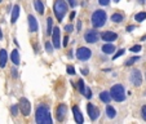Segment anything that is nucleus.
<instances>
[{
	"label": "nucleus",
	"mask_w": 146,
	"mask_h": 124,
	"mask_svg": "<svg viewBox=\"0 0 146 124\" xmlns=\"http://www.w3.org/2000/svg\"><path fill=\"white\" fill-rule=\"evenodd\" d=\"M19 16V5H14L13 7V11H12V18H11V22L14 23L17 21V18H18Z\"/></svg>",
	"instance_id": "19"
},
{
	"label": "nucleus",
	"mask_w": 146,
	"mask_h": 124,
	"mask_svg": "<svg viewBox=\"0 0 146 124\" xmlns=\"http://www.w3.org/2000/svg\"><path fill=\"white\" fill-rule=\"evenodd\" d=\"M129 80L133 86L140 87L141 84H142V75H141L140 70H133L129 75Z\"/></svg>",
	"instance_id": "5"
},
{
	"label": "nucleus",
	"mask_w": 146,
	"mask_h": 124,
	"mask_svg": "<svg viewBox=\"0 0 146 124\" xmlns=\"http://www.w3.org/2000/svg\"><path fill=\"white\" fill-rule=\"evenodd\" d=\"M138 60H140V57H137V56H136V57H132V58H129V60L125 62V65H127V66H131V65H133L136 61H138Z\"/></svg>",
	"instance_id": "26"
},
{
	"label": "nucleus",
	"mask_w": 146,
	"mask_h": 124,
	"mask_svg": "<svg viewBox=\"0 0 146 124\" xmlns=\"http://www.w3.org/2000/svg\"><path fill=\"white\" fill-rule=\"evenodd\" d=\"M110 93H111V97H113L115 101H118V102L124 101V98H125V93H124V87L120 86V84H116V86H114L113 88H111Z\"/></svg>",
	"instance_id": "4"
},
{
	"label": "nucleus",
	"mask_w": 146,
	"mask_h": 124,
	"mask_svg": "<svg viewBox=\"0 0 146 124\" xmlns=\"http://www.w3.org/2000/svg\"><path fill=\"white\" fill-rule=\"evenodd\" d=\"M29 29H30L31 32H36L38 31V22H36V18L33 14L29 16Z\"/></svg>",
	"instance_id": "12"
},
{
	"label": "nucleus",
	"mask_w": 146,
	"mask_h": 124,
	"mask_svg": "<svg viewBox=\"0 0 146 124\" xmlns=\"http://www.w3.org/2000/svg\"><path fill=\"white\" fill-rule=\"evenodd\" d=\"M102 39L105 41H114L118 39V35L113 31H105V32L102 34Z\"/></svg>",
	"instance_id": "14"
},
{
	"label": "nucleus",
	"mask_w": 146,
	"mask_h": 124,
	"mask_svg": "<svg viewBox=\"0 0 146 124\" xmlns=\"http://www.w3.org/2000/svg\"><path fill=\"white\" fill-rule=\"evenodd\" d=\"M0 3H1V0H0Z\"/></svg>",
	"instance_id": "46"
},
{
	"label": "nucleus",
	"mask_w": 146,
	"mask_h": 124,
	"mask_svg": "<svg viewBox=\"0 0 146 124\" xmlns=\"http://www.w3.org/2000/svg\"><path fill=\"white\" fill-rule=\"evenodd\" d=\"M84 96H86L87 98H91V97H92V92H91V89H89V88H86V93H84Z\"/></svg>",
	"instance_id": "31"
},
{
	"label": "nucleus",
	"mask_w": 146,
	"mask_h": 124,
	"mask_svg": "<svg viewBox=\"0 0 146 124\" xmlns=\"http://www.w3.org/2000/svg\"><path fill=\"white\" fill-rule=\"evenodd\" d=\"M135 19L136 21H138V22H142V21H145L146 19V12H141V13H137L135 16Z\"/></svg>",
	"instance_id": "23"
},
{
	"label": "nucleus",
	"mask_w": 146,
	"mask_h": 124,
	"mask_svg": "<svg viewBox=\"0 0 146 124\" xmlns=\"http://www.w3.org/2000/svg\"><path fill=\"white\" fill-rule=\"evenodd\" d=\"M102 52L106 53V54H113V53L115 52V45H113V44L102 45Z\"/></svg>",
	"instance_id": "16"
},
{
	"label": "nucleus",
	"mask_w": 146,
	"mask_h": 124,
	"mask_svg": "<svg viewBox=\"0 0 146 124\" xmlns=\"http://www.w3.org/2000/svg\"><path fill=\"white\" fill-rule=\"evenodd\" d=\"M66 113H67V107L65 103H61L58 105L57 110H56V118H57L58 121H64L65 118H66Z\"/></svg>",
	"instance_id": "8"
},
{
	"label": "nucleus",
	"mask_w": 146,
	"mask_h": 124,
	"mask_svg": "<svg viewBox=\"0 0 146 124\" xmlns=\"http://www.w3.org/2000/svg\"><path fill=\"white\" fill-rule=\"evenodd\" d=\"M52 41H53V45H54L56 48H60V47H61V43H60V29H58V27H54V29H53Z\"/></svg>",
	"instance_id": "11"
},
{
	"label": "nucleus",
	"mask_w": 146,
	"mask_h": 124,
	"mask_svg": "<svg viewBox=\"0 0 146 124\" xmlns=\"http://www.w3.org/2000/svg\"><path fill=\"white\" fill-rule=\"evenodd\" d=\"M135 29V26H128L127 27V31H131V30H133Z\"/></svg>",
	"instance_id": "42"
},
{
	"label": "nucleus",
	"mask_w": 146,
	"mask_h": 124,
	"mask_svg": "<svg viewBox=\"0 0 146 124\" xmlns=\"http://www.w3.org/2000/svg\"><path fill=\"white\" fill-rule=\"evenodd\" d=\"M65 30H66L67 32H71V31L74 30V27H72V25H66L65 26Z\"/></svg>",
	"instance_id": "34"
},
{
	"label": "nucleus",
	"mask_w": 146,
	"mask_h": 124,
	"mask_svg": "<svg viewBox=\"0 0 146 124\" xmlns=\"http://www.w3.org/2000/svg\"><path fill=\"white\" fill-rule=\"evenodd\" d=\"M35 120L38 124H52V116H50L49 109L45 105H40L36 109Z\"/></svg>",
	"instance_id": "1"
},
{
	"label": "nucleus",
	"mask_w": 146,
	"mask_h": 124,
	"mask_svg": "<svg viewBox=\"0 0 146 124\" xmlns=\"http://www.w3.org/2000/svg\"><path fill=\"white\" fill-rule=\"evenodd\" d=\"M106 114H108V116L110 119H114L116 116V110L113 106H108V107H106Z\"/></svg>",
	"instance_id": "21"
},
{
	"label": "nucleus",
	"mask_w": 146,
	"mask_h": 124,
	"mask_svg": "<svg viewBox=\"0 0 146 124\" xmlns=\"http://www.w3.org/2000/svg\"><path fill=\"white\" fill-rule=\"evenodd\" d=\"M7 61H8V54H7V50L5 49H0V67H1V69H3V67H5Z\"/></svg>",
	"instance_id": "15"
},
{
	"label": "nucleus",
	"mask_w": 146,
	"mask_h": 124,
	"mask_svg": "<svg viewBox=\"0 0 146 124\" xmlns=\"http://www.w3.org/2000/svg\"><path fill=\"white\" fill-rule=\"evenodd\" d=\"M66 13H67V4L65 3V0H56L54 14H56V17H57L58 21H62Z\"/></svg>",
	"instance_id": "3"
},
{
	"label": "nucleus",
	"mask_w": 146,
	"mask_h": 124,
	"mask_svg": "<svg viewBox=\"0 0 146 124\" xmlns=\"http://www.w3.org/2000/svg\"><path fill=\"white\" fill-rule=\"evenodd\" d=\"M106 19H108V16L105 11H96L92 16V25L93 27H102L106 23Z\"/></svg>",
	"instance_id": "2"
},
{
	"label": "nucleus",
	"mask_w": 146,
	"mask_h": 124,
	"mask_svg": "<svg viewBox=\"0 0 146 124\" xmlns=\"http://www.w3.org/2000/svg\"><path fill=\"white\" fill-rule=\"evenodd\" d=\"M111 21H113V22L119 23V22H121V21H123V16H121V14H119V13H114L113 16H111Z\"/></svg>",
	"instance_id": "22"
},
{
	"label": "nucleus",
	"mask_w": 146,
	"mask_h": 124,
	"mask_svg": "<svg viewBox=\"0 0 146 124\" xmlns=\"http://www.w3.org/2000/svg\"><path fill=\"white\" fill-rule=\"evenodd\" d=\"M34 5H35V9L39 14L44 13V5L41 3V0H34Z\"/></svg>",
	"instance_id": "20"
},
{
	"label": "nucleus",
	"mask_w": 146,
	"mask_h": 124,
	"mask_svg": "<svg viewBox=\"0 0 146 124\" xmlns=\"http://www.w3.org/2000/svg\"><path fill=\"white\" fill-rule=\"evenodd\" d=\"M131 50L132 52H138V50H141V45H135V47L131 48Z\"/></svg>",
	"instance_id": "35"
},
{
	"label": "nucleus",
	"mask_w": 146,
	"mask_h": 124,
	"mask_svg": "<svg viewBox=\"0 0 146 124\" xmlns=\"http://www.w3.org/2000/svg\"><path fill=\"white\" fill-rule=\"evenodd\" d=\"M3 38V32H1V30H0V39Z\"/></svg>",
	"instance_id": "44"
},
{
	"label": "nucleus",
	"mask_w": 146,
	"mask_h": 124,
	"mask_svg": "<svg viewBox=\"0 0 146 124\" xmlns=\"http://www.w3.org/2000/svg\"><path fill=\"white\" fill-rule=\"evenodd\" d=\"M74 17H75V12H72V13L70 14V19H71V21H72V19H74Z\"/></svg>",
	"instance_id": "40"
},
{
	"label": "nucleus",
	"mask_w": 146,
	"mask_h": 124,
	"mask_svg": "<svg viewBox=\"0 0 146 124\" xmlns=\"http://www.w3.org/2000/svg\"><path fill=\"white\" fill-rule=\"evenodd\" d=\"M12 75H13V78H17V70L16 69H12Z\"/></svg>",
	"instance_id": "39"
},
{
	"label": "nucleus",
	"mask_w": 146,
	"mask_h": 124,
	"mask_svg": "<svg viewBox=\"0 0 146 124\" xmlns=\"http://www.w3.org/2000/svg\"><path fill=\"white\" fill-rule=\"evenodd\" d=\"M69 3H70V5H71V7L76 5V1H75V0H69Z\"/></svg>",
	"instance_id": "38"
},
{
	"label": "nucleus",
	"mask_w": 146,
	"mask_h": 124,
	"mask_svg": "<svg viewBox=\"0 0 146 124\" xmlns=\"http://www.w3.org/2000/svg\"><path fill=\"white\" fill-rule=\"evenodd\" d=\"M114 1H115V3H118V1H120V0H114Z\"/></svg>",
	"instance_id": "45"
},
{
	"label": "nucleus",
	"mask_w": 146,
	"mask_h": 124,
	"mask_svg": "<svg viewBox=\"0 0 146 124\" xmlns=\"http://www.w3.org/2000/svg\"><path fill=\"white\" fill-rule=\"evenodd\" d=\"M111 98H113V97H111V93H109V92H101V93H100V99H101V101H104L105 102V103H109V102L111 101Z\"/></svg>",
	"instance_id": "17"
},
{
	"label": "nucleus",
	"mask_w": 146,
	"mask_h": 124,
	"mask_svg": "<svg viewBox=\"0 0 146 124\" xmlns=\"http://www.w3.org/2000/svg\"><path fill=\"white\" fill-rule=\"evenodd\" d=\"M67 43H69V38H67V36H65V38H64V43H62V45H64V47H66V45H67Z\"/></svg>",
	"instance_id": "36"
},
{
	"label": "nucleus",
	"mask_w": 146,
	"mask_h": 124,
	"mask_svg": "<svg viewBox=\"0 0 146 124\" xmlns=\"http://www.w3.org/2000/svg\"><path fill=\"white\" fill-rule=\"evenodd\" d=\"M98 3L101 4V5L106 7V5H109V3H110V0H98Z\"/></svg>",
	"instance_id": "33"
},
{
	"label": "nucleus",
	"mask_w": 146,
	"mask_h": 124,
	"mask_svg": "<svg viewBox=\"0 0 146 124\" xmlns=\"http://www.w3.org/2000/svg\"><path fill=\"white\" fill-rule=\"evenodd\" d=\"M78 87H79L80 93H82V94L86 93V84H84V80H83V79H80L79 82H78Z\"/></svg>",
	"instance_id": "24"
},
{
	"label": "nucleus",
	"mask_w": 146,
	"mask_h": 124,
	"mask_svg": "<svg viewBox=\"0 0 146 124\" xmlns=\"http://www.w3.org/2000/svg\"><path fill=\"white\" fill-rule=\"evenodd\" d=\"M72 113H74V118H75V121L79 124H82L84 121V118H83V114L80 113L79 107L78 106H72Z\"/></svg>",
	"instance_id": "13"
},
{
	"label": "nucleus",
	"mask_w": 146,
	"mask_h": 124,
	"mask_svg": "<svg viewBox=\"0 0 146 124\" xmlns=\"http://www.w3.org/2000/svg\"><path fill=\"white\" fill-rule=\"evenodd\" d=\"M82 72H83V74H84V75H87V74H88V70H87V69H84V70H83V69H82Z\"/></svg>",
	"instance_id": "41"
},
{
	"label": "nucleus",
	"mask_w": 146,
	"mask_h": 124,
	"mask_svg": "<svg viewBox=\"0 0 146 124\" xmlns=\"http://www.w3.org/2000/svg\"><path fill=\"white\" fill-rule=\"evenodd\" d=\"M138 3H140V4H143V3H145V0H138Z\"/></svg>",
	"instance_id": "43"
},
{
	"label": "nucleus",
	"mask_w": 146,
	"mask_h": 124,
	"mask_svg": "<svg viewBox=\"0 0 146 124\" xmlns=\"http://www.w3.org/2000/svg\"><path fill=\"white\" fill-rule=\"evenodd\" d=\"M11 60H12V62H13L14 65H19V64H21V62H19V53H18V50H17V49L12 50Z\"/></svg>",
	"instance_id": "18"
},
{
	"label": "nucleus",
	"mask_w": 146,
	"mask_h": 124,
	"mask_svg": "<svg viewBox=\"0 0 146 124\" xmlns=\"http://www.w3.org/2000/svg\"><path fill=\"white\" fill-rule=\"evenodd\" d=\"M91 54H92V52L86 47H82L76 50V57H78V60H80V61H87L91 57Z\"/></svg>",
	"instance_id": "7"
},
{
	"label": "nucleus",
	"mask_w": 146,
	"mask_h": 124,
	"mask_svg": "<svg viewBox=\"0 0 146 124\" xmlns=\"http://www.w3.org/2000/svg\"><path fill=\"white\" fill-rule=\"evenodd\" d=\"M19 109H21V113L23 114L25 116H27L31 111V103L29 102L27 98H21L19 99V103H18Z\"/></svg>",
	"instance_id": "6"
},
{
	"label": "nucleus",
	"mask_w": 146,
	"mask_h": 124,
	"mask_svg": "<svg viewBox=\"0 0 146 124\" xmlns=\"http://www.w3.org/2000/svg\"><path fill=\"white\" fill-rule=\"evenodd\" d=\"M47 25H48V29H47V35H52V17L47 19Z\"/></svg>",
	"instance_id": "25"
},
{
	"label": "nucleus",
	"mask_w": 146,
	"mask_h": 124,
	"mask_svg": "<svg viewBox=\"0 0 146 124\" xmlns=\"http://www.w3.org/2000/svg\"><path fill=\"white\" fill-rule=\"evenodd\" d=\"M11 110H12V114H13V115H17V114H18V106H17V105L12 106Z\"/></svg>",
	"instance_id": "29"
},
{
	"label": "nucleus",
	"mask_w": 146,
	"mask_h": 124,
	"mask_svg": "<svg viewBox=\"0 0 146 124\" xmlns=\"http://www.w3.org/2000/svg\"><path fill=\"white\" fill-rule=\"evenodd\" d=\"M124 52H125V50H124V49H120V50H118V52H116L115 54H114L113 60H116V58H118V57H120L121 54H124Z\"/></svg>",
	"instance_id": "28"
},
{
	"label": "nucleus",
	"mask_w": 146,
	"mask_h": 124,
	"mask_svg": "<svg viewBox=\"0 0 146 124\" xmlns=\"http://www.w3.org/2000/svg\"><path fill=\"white\" fill-rule=\"evenodd\" d=\"M87 111H88L89 118H91L92 120H96V119L98 118V115H100L98 109H97L96 106H93L92 103H88V105H87Z\"/></svg>",
	"instance_id": "9"
},
{
	"label": "nucleus",
	"mask_w": 146,
	"mask_h": 124,
	"mask_svg": "<svg viewBox=\"0 0 146 124\" xmlns=\"http://www.w3.org/2000/svg\"><path fill=\"white\" fill-rule=\"evenodd\" d=\"M84 38H86L87 43H92V44H93V43H96V41L98 40V32H97V31H94V30H89L88 32L86 34V36H84Z\"/></svg>",
	"instance_id": "10"
},
{
	"label": "nucleus",
	"mask_w": 146,
	"mask_h": 124,
	"mask_svg": "<svg viewBox=\"0 0 146 124\" xmlns=\"http://www.w3.org/2000/svg\"><path fill=\"white\" fill-rule=\"evenodd\" d=\"M45 49H47L48 53H52V52H53V48H52V44H50V41H47V43H45Z\"/></svg>",
	"instance_id": "27"
},
{
	"label": "nucleus",
	"mask_w": 146,
	"mask_h": 124,
	"mask_svg": "<svg viewBox=\"0 0 146 124\" xmlns=\"http://www.w3.org/2000/svg\"><path fill=\"white\" fill-rule=\"evenodd\" d=\"M67 74H70V75H74L75 74V69L72 66H70V65L67 66Z\"/></svg>",
	"instance_id": "30"
},
{
	"label": "nucleus",
	"mask_w": 146,
	"mask_h": 124,
	"mask_svg": "<svg viewBox=\"0 0 146 124\" xmlns=\"http://www.w3.org/2000/svg\"><path fill=\"white\" fill-rule=\"evenodd\" d=\"M141 114H142L143 120H146V105L142 106V109H141Z\"/></svg>",
	"instance_id": "32"
},
{
	"label": "nucleus",
	"mask_w": 146,
	"mask_h": 124,
	"mask_svg": "<svg viewBox=\"0 0 146 124\" xmlns=\"http://www.w3.org/2000/svg\"><path fill=\"white\" fill-rule=\"evenodd\" d=\"M76 29H78V31H80V29H82V21H78V25H76Z\"/></svg>",
	"instance_id": "37"
}]
</instances>
